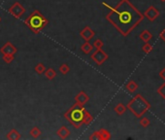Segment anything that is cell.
I'll return each instance as SVG.
<instances>
[{
  "instance_id": "32",
  "label": "cell",
  "mask_w": 165,
  "mask_h": 140,
  "mask_svg": "<svg viewBox=\"0 0 165 140\" xmlns=\"http://www.w3.org/2000/svg\"><path fill=\"white\" fill-rule=\"evenodd\" d=\"M0 21H1V17H0Z\"/></svg>"
},
{
  "instance_id": "31",
  "label": "cell",
  "mask_w": 165,
  "mask_h": 140,
  "mask_svg": "<svg viewBox=\"0 0 165 140\" xmlns=\"http://www.w3.org/2000/svg\"><path fill=\"white\" fill-rule=\"evenodd\" d=\"M160 1H162V2H165V0H160Z\"/></svg>"
},
{
  "instance_id": "26",
  "label": "cell",
  "mask_w": 165,
  "mask_h": 140,
  "mask_svg": "<svg viewBox=\"0 0 165 140\" xmlns=\"http://www.w3.org/2000/svg\"><path fill=\"white\" fill-rule=\"evenodd\" d=\"M152 50V46L151 44H149V42L145 43V45L142 47V51L145 52V54H149Z\"/></svg>"
},
{
  "instance_id": "9",
  "label": "cell",
  "mask_w": 165,
  "mask_h": 140,
  "mask_svg": "<svg viewBox=\"0 0 165 140\" xmlns=\"http://www.w3.org/2000/svg\"><path fill=\"white\" fill-rule=\"evenodd\" d=\"M94 35H95V32H94V30H92L90 26H86L80 32V36L84 39L86 42H90V41L94 37Z\"/></svg>"
},
{
  "instance_id": "1",
  "label": "cell",
  "mask_w": 165,
  "mask_h": 140,
  "mask_svg": "<svg viewBox=\"0 0 165 140\" xmlns=\"http://www.w3.org/2000/svg\"><path fill=\"white\" fill-rule=\"evenodd\" d=\"M102 5L110 10L106 20L122 36H127L144 19V15L129 0H121L116 7L106 2H102Z\"/></svg>"
},
{
  "instance_id": "17",
  "label": "cell",
  "mask_w": 165,
  "mask_h": 140,
  "mask_svg": "<svg viewBox=\"0 0 165 140\" xmlns=\"http://www.w3.org/2000/svg\"><path fill=\"white\" fill-rule=\"evenodd\" d=\"M125 88H126V90L129 91V92H134L135 91H136L137 89H138V84L137 83H135L134 81H129L128 83L126 84V86H125Z\"/></svg>"
},
{
  "instance_id": "28",
  "label": "cell",
  "mask_w": 165,
  "mask_h": 140,
  "mask_svg": "<svg viewBox=\"0 0 165 140\" xmlns=\"http://www.w3.org/2000/svg\"><path fill=\"white\" fill-rule=\"evenodd\" d=\"M88 139L90 140H100V135H99V131H94L91 133V135L88 137Z\"/></svg>"
},
{
  "instance_id": "15",
  "label": "cell",
  "mask_w": 165,
  "mask_h": 140,
  "mask_svg": "<svg viewBox=\"0 0 165 140\" xmlns=\"http://www.w3.org/2000/svg\"><path fill=\"white\" fill-rule=\"evenodd\" d=\"M44 73H45L46 78L48 79V80H54L56 77V71L54 68H52V67L46 69Z\"/></svg>"
},
{
  "instance_id": "24",
  "label": "cell",
  "mask_w": 165,
  "mask_h": 140,
  "mask_svg": "<svg viewBox=\"0 0 165 140\" xmlns=\"http://www.w3.org/2000/svg\"><path fill=\"white\" fill-rule=\"evenodd\" d=\"M157 93H158V95H159L163 99H165V83H163L162 85H160V87L158 88Z\"/></svg>"
},
{
  "instance_id": "10",
  "label": "cell",
  "mask_w": 165,
  "mask_h": 140,
  "mask_svg": "<svg viewBox=\"0 0 165 140\" xmlns=\"http://www.w3.org/2000/svg\"><path fill=\"white\" fill-rule=\"evenodd\" d=\"M74 98H75L76 103H79L81 105H85L86 103H87L88 101H90V96H88L87 93L84 91L78 92L77 95H75Z\"/></svg>"
},
{
  "instance_id": "21",
  "label": "cell",
  "mask_w": 165,
  "mask_h": 140,
  "mask_svg": "<svg viewBox=\"0 0 165 140\" xmlns=\"http://www.w3.org/2000/svg\"><path fill=\"white\" fill-rule=\"evenodd\" d=\"M59 71L62 75H66L68 74V72L70 71V68L68 66L67 63H62L61 65L59 66Z\"/></svg>"
},
{
  "instance_id": "30",
  "label": "cell",
  "mask_w": 165,
  "mask_h": 140,
  "mask_svg": "<svg viewBox=\"0 0 165 140\" xmlns=\"http://www.w3.org/2000/svg\"><path fill=\"white\" fill-rule=\"evenodd\" d=\"M159 38L163 41V42L165 43V28L163 29V30L159 33Z\"/></svg>"
},
{
  "instance_id": "19",
  "label": "cell",
  "mask_w": 165,
  "mask_h": 140,
  "mask_svg": "<svg viewBox=\"0 0 165 140\" xmlns=\"http://www.w3.org/2000/svg\"><path fill=\"white\" fill-rule=\"evenodd\" d=\"M34 70H35V71H36V73H37V74L41 75V74H43V73L45 72L46 67H45V65H44V63H42V62H39V63H37V64H36V65H35Z\"/></svg>"
},
{
  "instance_id": "20",
  "label": "cell",
  "mask_w": 165,
  "mask_h": 140,
  "mask_svg": "<svg viewBox=\"0 0 165 140\" xmlns=\"http://www.w3.org/2000/svg\"><path fill=\"white\" fill-rule=\"evenodd\" d=\"M29 133H30V135L33 138H38L41 134H42V131H41L37 126H34L30 130V132H29Z\"/></svg>"
},
{
  "instance_id": "6",
  "label": "cell",
  "mask_w": 165,
  "mask_h": 140,
  "mask_svg": "<svg viewBox=\"0 0 165 140\" xmlns=\"http://www.w3.org/2000/svg\"><path fill=\"white\" fill-rule=\"evenodd\" d=\"M90 57L97 65H101L108 60V55L102 49H96V51L90 56Z\"/></svg>"
},
{
  "instance_id": "13",
  "label": "cell",
  "mask_w": 165,
  "mask_h": 140,
  "mask_svg": "<svg viewBox=\"0 0 165 140\" xmlns=\"http://www.w3.org/2000/svg\"><path fill=\"white\" fill-rule=\"evenodd\" d=\"M92 50H93V46L90 42H85L81 46V51L84 52L85 55H90Z\"/></svg>"
},
{
  "instance_id": "25",
  "label": "cell",
  "mask_w": 165,
  "mask_h": 140,
  "mask_svg": "<svg viewBox=\"0 0 165 140\" xmlns=\"http://www.w3.org/2000/svg\"><path fill=\"white\" fill-rule=\"evenodd\" d=\"M94 48H96V49H102L103 48V46H104V43H103V41L101 39H96L95 41H94V43L92 45Z\"/></svg>"
},
{
  "instance_id": "23",
  "label": "cell",
  "mask_w": 165,
  "mask_h": 140,
  "mask_svg": "<svg viewBox=\"0 0 165 140\" xmlns=\"http://www.w3.org/2000/svg\"><path fill=\"white\" fill-rule=\"evenodd\" d=\"M14 60H15L14 55H3V60L6 63L10 64V63H12L14 61Z\"/></svg>"
},
{
  "instance_id": "5",
  "label": "cell",
  "mask_w": 165,
  "mask_h": 140,
  "mask_svg": "<svg viewBox=\"0 0 165 140\" xmlns=\"http://www.w3.org/2000/svg\"><path fill=\"white\" fill-rule=\"evenodd\" d=\"M8 12L12 16H14V18H16V19H20L25 13V8L20 2L17 1L8 9Z\"/></svg>"
},
{
  "instance_id": "29",
  "label": "cell",
  "mask_w": 165,
  "mask_h": 140,
  "mask_svg": "<svg viewBox=\"0 0 165 140\" xmlns=\"http://www.w3.org/2000/svg\"><path fill=\"white\" fill-rule=\"evenodd\" d=\"M159 77H160L162 80L165 81V67L162 68V69L160 70V72H159Z\"/></svg>"
},
{
  "instance_id": "18",
  "label": "cell",
  "mask_w": 165,
  "mask_h": 140,
  "mask_svg": "<svg viewBox=\"0 0 165 140\" xmlns=\"http://www.w3.org/2000/svg\"><path fill=\"white\" fill-rule=\"evenodd\" d=\"M126 109H127V108H126L122 103H119L117 105H116V107H115V112H116L117 115H122V114H125V113Z\"/></svg>"
},
{
  "instance_id": "2",
  "label": "cell",
  "mask_w": 165,
  "mask_h": 140,
  "mask_svg": "<svg viewBox=\"0 0 165 140\" xmlns=\"http://www.w3.org/2000/svg\"><path fill=\"white\" fill-rule=\"evenodd\" d=\"M85 111L84 105L75 103L64 113V118L75 128H80L82 125H85Z\"/></svg>"
},
{
  "instance_id": "11",
  "label": "cell",
  "mask_w": 165,
  "mask_h": 140,
  "mask_svg": "<svg viewBox=\"0 0 165 140\" xmlns=\"http://www.w3.org/2000/svg\"><path fill=\"white\" fill-rule=\"evenodd\" d=\"M56 134H57V136L59 137V138H61V139H66V138H68L69 135H70V130H68L67 126H60V127L57 130Z\"/></svg>"
},
{
  "instance_id": "7",
  "label": "cell",
  "mask_w": 165,
  "mask_h": 140,
  "mask_svg": "<svg viewBox=\"0 0 165 140\" xmlns=\"http://www.w3.org/2000/svg\"><path fill=\"white\" fill-rule=\"evenodd\" d=\"M143 15L150 21H154L157 19V17L159 16V11H158L155 7H154V6H151V7H149L145 11V13Z\"/></svg>"
},
{
  "instance_id": "14",
  "label": "cell",
  "mask_w": 165,
  "mask_h": 140,
  "mask_svg": "<svg viewBox=\"0 0 165 140\" xmlns=\"http://www.w3.org/2000/svg\"><path fill=\"white\" fill-rule=\"evenodd\" d=\"M140 39L142 41H144L145 43H147L152 39V35L149 30H143L140 34Z\"/></svg>"
},
{
  "instance_id": "27",
  "label": "cell",
  "mask_w": 165,
  "mask_h": 140,
  "mask_svg": "<svg viewBox=\"0 0 165 140\" xmlns=\"http://www.w3.org/2000/svg\"><path fill=\"white\" fill-rule=\"evenodd\" d=\"M142 118V117H141ZM151 124V122L148 118H146V117H144V118H142L140 120V125L142 126L143 127H147V126H149Z\"/></svg>"
},
{
  "instance_id": "22",
  "label": "cell",
  "mask_w": 165,
  "mask_h": 140,
  "mask_svg": "<svg viewBox=\"0 0 165 140\" xmlns=\"http://www.w3.org/2000/svg\"><path fill=\"white\" fill-rule=\"evenodd\" d=\"M92 121H93L92 116L90 115V113L88 112V111L86 110V111H85V125L88 126Z\"/></svg>"
},
{
  "instance_id": "12",
  "label": "cell",
  "mask_w": 165,
  "mask_h": 140,
  "mask_svg": "<svg viewBox=\"0 0 165 140\" xmlns=\"http://www.w3.org/2000/svg\"><path fill=\"white\" fill-rule=\"evenodd\" d=\"M6 138L9 139V140H19V139L21 138V133L19 131H17V130H15V128H13V130H11L7 133Z\"/></svg>"
},
{
  "instance_id": "4",
  "label": "cell",
  "mask_w": 165,
  "mask_h": 140,
  "mask_svg": "<svg viewBox=\"0 0 165 140\" xmlns=\"http://www.w3.org/2000/svg\"><path fill=\"white\" fill-rule=\"evenodd\" d=\"M25 23L33 33L38 34L47 25H48L49 21L47 20L44 17V15L41 14L38 10H35L25 21Z\"/></svg>"
},
{
  "instance_id": "8",
  "label": "cell",
  "mask_w": 165,
  "mask_h": 140,
  "mask_svg": "<svg viewBox=\"0 0 165 140\" xmlns=\"http://www.w3.org/2000/svg\"><path fill=\"white\" fill-rule=\"evenodd\" d=\"M17 52V49L11 42H6L1 48H0V52H1L2 55H15Z\"/></svg>"
},
{
  "instance_id": "3",
  "label": "cell",
  "mask_w": 165,
  "mask_h": 140,
  "mask_svg": "<svg viewBox=\"0 0 165 140\" xmlns=\"http://www.w3.org/2000/svg\"><path fill=\"white\" fill-rule=\"evenodd\" d=\"M126 108L137 118H141L151 108L150 102L141 95H136L127 103Z\"/></svg>"
},
{
  "instance_id": "16",
  "label": "cell",
  "mask_w": 165,
  "mask_h": 140,
  "mask_svg": "<svg viewBox=\"0 0 165 140\" xmlns=\"http://www.w3.org/2000/svg\"><path fill=\"white\" fill-rule=\"evenodd\" d=\"M99 135H100V140H109L111 138V133L105 128H101L99 130Z\"/></svg>"
}]
</instances>
